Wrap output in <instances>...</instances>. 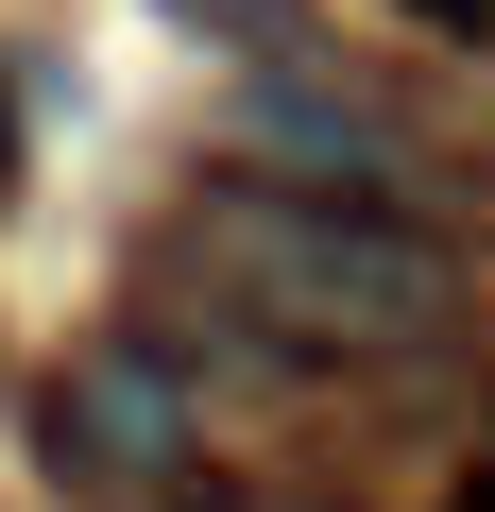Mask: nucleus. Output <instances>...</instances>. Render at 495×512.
Wrapping results in <instances>:
<instances>
[{"instance_id": "nucleus-1", "label": "nucleus", "mask_w": 495, "mask_h": 512, "mask_svg": "<svg viewBox=\"0 0 495 512\" xmlns=\"http://www.w3.org/2000/svg\"><path fill=\"white\" fill-rule=\"evenodd\" d=\"M188 256H205V291H239L257 325L291 342H427L461 308V274L376 222V205H325V188H205L188 205Z\"/></svg>"}, {"instance_id": "nucleus-2", "label": "nucleus", "mask_w": 495, "mask_h": 512, "mask_svg": "<svg viewBox=\"0 0 495 512\" xmlns=\"http://www.w3.org/2000/svg\"><path fill=\"white\" fill-rule=\"evenodd\" d=\"M52 461H69L86 495H171V478H188V393H171V359H154V342H86L69 393H52Z\"/></svg>"}]
</instances>
